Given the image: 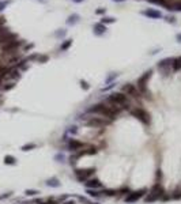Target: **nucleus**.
<instances>
[{"label":"nucleus","mask_w":181,"mask_h":204,"mask_svg":"<svg viewBox=\"0 0 181 204\" xmlns=\"http://www.w3.org/2000/svg\"><path fill=\"white\" fill-rule=\"evenodd\" d=\"M121 109L119 106L113 105V103H105V102H100V103H95L91 108L87 109V113H93V114H100L103 118H108V120H116L119 117Z\"/></svg>","instance_id":"f257e3e1"},{"label":"nucleus","mask_w":181,"mask_h":204,"mask_svg":"<svg viewBox=\"0 0 181 204\" xmlns=\"http://www.w3.org/2000/svg\"><path fill=\"white\" fill-rule=\"evenodd\" d=\"M108 102L119 106L120 109H129L131 110V103H129L128 97L124 92H110L108 95Z\"/></svg>","instance_id":"f03ea898"},{"label":"nucleus","mask_w":181,"mask_h":204,"mask_svg":"<svg viewBox=\"0 0 181 204\" xmlns=\"http://www.w3.org/2000/svg\"><path fill=\"white\" fill-rule=\"evenodd\" d=\"M165 189L162 188L161 182H155L154 186L150 189V192L147 193V196L144 197L146 203H152V201H157V200H161L162 196L165 194Z\"/></svg>","instance_id":"7ed1b4c3"},{"label":"nucleus","mask_w":181,"mask_h":204,"mask_svg":"<svg viewBox=\"0 0 181 204\" xmlns=\"http://www.w3.org/2000/svg\"><path fill=\"white\" fill-rule=\"evenodd\" d=\"M129 113H131L132 117H135L136 120H139L143 125H147V127L151 125V116H150V113L147 112V110H144L143 108H133V109L129 110Z\"/></svg>","instance_id":"20e7f679"},{"label":"nucleus","mask_w":181,"mask_h":204,"mask_svg":"<svg viewBox=\"0 0 181 204\" xmlns=\"http://www.w3.org/2000/svg\"><path fill=\"white\" fill-rule=\"evenodd\" d=\"M151 75H152V70L146 71L142 76L138 79V86H136L138 90L140 91V94H144V97H147V98H151L150 92L147 91V83H149V79L151 78Z\"/></svg>","instance_id":"39448f33"},{"label":"nucleus","mask_w":181,"mask_h":204,"mask_svg":"<svg viewBox=\"0 0 181 204\" xmlns=\"http://www.w3.org/2000/svg\"><path fill=\"white\" fill-rule=\"evenodd\" d=\"M95 167H87V169H75L74 170V174L76 177L78 181L81 182H84L87 181L89 178H91L94 174H95Z\"/></svg>","instance_id":"423d86ee"},{"label":"nucleus","mask_w":181,"mask_h":204,"mask_svg":"<svg viewBox=\"0 0 181 204\" xmlns=\"http://www.w3.org/2000/svg\"><path fill=\"white\" fill-rule=\"evenodd\" d=\"M83 124L90 128H102L109 124V120H106L103 117H94V116H91V117H87L84 120Z\"/></svg>","instance_id":"0eeeda50"},{"label":"nucleus","mask_w":181,"mask_h":204,"mask_svg":"<svg viewBox=\"0 0 181 204\" xmlns=\"http://www.w3.org/2000/svg\"><path fill=\"white\" fill-rule=\"evenodd\" d=\"M98 153V148L97 147H89V148H86V150H81V151H78V153H75L74 155L70 156V163H75L78 162V159L81 158V156L83 155H95V154Z\"/></svg>","instance_id":"6e6552de"},{"label":"nucleus","mask_w":181,"mask_h":204,"mask_svg":"<svg viewBox=\"0 0 181 204\" xmlns=\"http://www.w3.org/2000/svg\"><path fill=\"white\" fill-rule=\"evenodd\" d=\"M123 92L127 97H132V98H140V95H142L138 87L132 83H125L123 86Z\"/></svg>","instance_id":"1a4fd4ad"},{"label":"nucleus","mask_w":181,"mask_h":204,"mask_svg":"<svg viewBox=\"0 0 181 204\" xmlns=\"http://www.w3.org/2000/svg\"><path fill=\"white\" fill-rule=\"evenodd\" d=\"M147 192V189H139V191H133V192H129L128 194L125 196V203L127 204H131V203H136L138 200L143 197Z\"/></svg>","instance_id":"9d476101"},{"label":"nucleus","mask_w":181,"mask_h":204,"mask_svg":"<svg viewBox=\"0 0 181 204\" xmlns=\"http://www.w3.org/2000/svg\"><path fill=\"white\" fill-rule=\"evenodd\" d=\"M67 147H68V150L72 151V153H78V151L83 150L84 147H86V144H84L83 142H81V140H78V139H74V137H72V139L68 140Z\"/></svg>","instance_id":"9b49d317"},{"label":"nucleus","mask_w":181,"mask_h":204,"mask_svg":"<svg viewBox=\"0 0 181 204\" xmlns=\"http://www.w3.org/2000/svg\"><path fill=\"white\" fill-rule=\"evenodd\" d=\"M22 42L23 41H19V40L11 41V42H8V44L3 45V46H1V51H3L4 53H12V52H15L16 49H18L21 45H22Z\"/></svg>","instance_id":"f8f14e48"},{"label":"nucleus","mask_w":181,"mask_h":204,"mask_svg":"<svg viewBox=\"0 0 181 204\" xmlns=\"http://www.w3.org/2000/svg\"><path fill=\"white\" fill-rule=\"evenodd\" d=\"M84 186L87 189H100L102 188V182L98 178H89L87 181H84Z\"/></svg>","instance_id":"ddd939ff"},{"label":"nucleus","mask_w":181,"mask_h":204,"mask_svg":"<svg viewBox=\"0 0 181 204\" xmlns=\"http://www.w3.org/2000/svg\"><path fill=\"white\" fill-rule=\"evenodd\" d=\"M143 14H144L146 16L151 18V19H159V18H162L161 11H158V10H152V8H149V10L143 11Z\"/></svg>","instance_id":"4468645a"},{"label":"nucleus","mask_w":181,"mask_h":204,"mask_svg":"<svg viewBox=\"0 0 181 204\" xmlns=\"http://www.w3.org/2000/svg\"><path fill=\"white\" fill-rule=\"evenodd\" d=\"M106 32V26L103 25V23H95L94 25V33L97 35H100V34H103V33Z\"/></svg>","instance_id":"2eb2a0df"},{"label":"nucleus","mask_w":181,"mask_h":204,"mask_svg":"<svg viewBox=\"0 0 181 204\" xmlns=\"http://www.w3.org/2000/svg\"><path fill=\"white\" fill-rule=\"evenodd\" d=\"M171 61H173V59H163L162 61H159L158 63V68L159 70H165L166 67H170Z\"/></svg>","instance_id":"dca6fc26"},{"label":"nucleus","mask_w":181,"mask_h":204,"mask_svg":"<svg viewBox=\"0 0 181 204\" xmlns=\"http://www.w3.org/2000/svg\"><path fill=\"white\" fill-rule=\"evenodd\" d=\"M4 165H8V166H12V165H16V158L12 155H6L4 156Z\"/></svg>","instance_id":"f3484780"},{"label":"nucleus","mask_w":181,"mask_h":204,"mask_svg":"<svg viewBox=\"0 0 181 204\" xmlns=\"http://www.w3.org/2000/svg\"><path fill=\"white\" fill-rule=\"evenodd\" d=\"M100 193H101V196H108V197H112V196H116V194H117V191H114V189H102Z\"/></svg>","instance_id":"a211bd4d"},{"label":"nucleus","mask_w":181,"mask_h":204,"mask_svg":"<svg viewBox=\"0 0 181 204\" xmlns=\"http://www.w3.org/2000/svg\"><path fill=\"white\" fill-rule=\"evenodd\" d=\"M46 185H48V186H53V188H57L59 185H60V182H59V180L56 178V177H52V178L46 180Z\"/></svg>","instance_id":"6ab92c4d"},{"label":"nucleus","mask_w":181,"mask_h":204,"mask_svg":"<svg viewBox=\"0 0 181 204\" xmlns=\"http://www.w3.org/2000/svg\"><path fill=\"white\" fill-rule=\"evenodd\" d=\"M79 18H81V16L78 15V14H72V15L67 19V23H68V25H75V23L79 21Z\"/></svg>","instance_id":"aec40b11"},{"label":"nucleus","mask_w":181,"mask_h":204,"mask_svg":"<svg viewBox=\"0 0 181 204\" xmlns=\"http://www.w3.org/2000/svg\"><path fill=\"white\" fill-rule=\"evenodd\" d=\"M171 67H173V71H178L181 68V60L180 57L178 59H173V61H171Z\"/></svg>","instance_id":"412c9836"},{"label":"nucleus","mask_w":181,"mask_h":204,"mask_svg":"<svg viewBox=\"0 0 181 204\" xmlns=\"http://www.w3.org/2000/svg\"><path fill=\"white\" fill-rule=\"evenodd\" d=\"M8 78H11V79H19L21 78V73L18 70H10V73L7 75Z\"/></svg>","instance_id":"4be33fe9"},{"label":"nucleus","mask_w":181,"mask_h":204,"mask_svg":"<svg viewBox=\"0 0 181 204\" xmlns=\"http://www.w3.org/2000/svg\"><path fill=\"white\" fill-rule=\"evenodd\" d=\"M114 22H116V18H113V16H103L101 19V23H103V25H109V23H114Z\"/></svg>","instance_id":"5701e85b"},{"label":"nucleus","mask_w":181,"mask_h":204,"mask_svg":"<svg viewBox=\"0 0 181 204\" xmlns=\"http://www.w3.org/2000/svg\"><path fill=\"white\" fill-rule=\"evenodd\" d=\"M34 148H37L36 143H27V144H23L21 150L22 151H30V150H34Z\"/></svg>","instance_id":"b1692460"},{"label":"nucleus","mask_w":181,"mask_h":204,"mask_svg":"<svg viewBox=\"0 0 181 204\" xmlns=\"http://www.w3.org/2000/svg\"><path fill=\"white\" fill-rule=\"evenodd\" d=\"M71 45H72V40H65V41L62 44V46H60V49H62V51H67V49L70 48Z\"/></svg>","instance_id":"393cba45"},{"label":"nucleus","mask_w":181,"mask_h":204,"mask_svg":"<svg viewBox=\"0 0 181 204\" xmlns=\"http://www.w3.org/2000/svg\"><path fill=\"white\" fill-rule=\"evenodd\" d=\"M87 194L91 196V197H100L101 193L97 191V189H87Z\"/></svg>","instance_id":"a878e982"},{"label":"nucleus","mask_w":181,"mask_h":204,"mask_svg":"<svg viewBox=\"0 0 181 204\" xmlns=\"http://www.w3.org/2000/svg\"><path fill=\"white\" fill-rule=\"evenodd\" d=\"M40 191H37V189H26L25 191V194L26 196H36V194H38Z\"/></svg>","instance_id":"bb28decb"},{"label":"nucleus","mask_w":181,"mask_h":204,"mask_svg":"<svg viewBox=\"0 0 181 204\" xmlns=\"http://www.w3.org/2000/svg\"><path fill=\"white\" fill-rule=\"evenodd\" d=\"M48 56H46V54H38V59H37V61H38V63H46V61H48Z\"/></svg>","instance_id":"cd10ccee"},{"label":"nucleus","mask_w":181,"mask_h":204,"mask_svg":"<svg viewBox=\"0 0 181 204\" xmlns=\"http://www.w3.org/2000/svg\"><path fill=\"white\" fill-rule=\"evenodd\" d=\"M14 87H15V82H10V83H7L6 86H3V90L4 91H8V90L14 89Z\"/></svg>","instance_id":"c85d7f7f"},{"label":"nucleus","mask_w":181,"mask_h":204,"mask_svg":"<svg viewBox=\"0 0 181 204\" xmlns=\"http://www.w3.org/2000/svg\"><path fill=\"white\" fill-rule=\"evenodd\" d=\"M150 3H154V4H158V6H165L168 0H149Z\"/></svg>","instance_id":"c756f323"},{"label":"nucleus","mask_w":181,"mask_h":204,"mask_svg":"<svg viewBox=\"0 0 181 204\" xmlns=\"http://www.w3.org/2000/svg\"><path fill=\"white\" fill-rule=\"evenodd\" d=\"M10 4V0H4V1H0V11H3L7 6Z\"/></svg>","instance_id":"7c9ffc66"},{"label":"nucleus","mask_w":181,"mask_h":204,"mask_svg":"<svg viewBox=\"0 0 181 204\" xmlns=\"http://www.w3.org/2000/svg\"><path fill=\"white\" fill-rule=\"evenodd\" d=\"M81 87L83 90H89V89H90V86H89V83L86 82V80H81Z\"/></svg>","instance_id":"2f4dec72"},{"label":"nucleus","mask_w":181,"mask_h":204,"mask_svg":"<svg viewBox=\"0 0 181 204\" xmlns=\"http://www.w3.org/2000/svg\"><path fill=\"white\" fill-rule=\"evenodd\" d=\"M38 204H59L56 200H53V199H49L48 201H38Z\"/></svg>","instance_id":"473e14b6"},{"label":"nucleus","mask_w":181,"mask_h":204,"mask_svg":"<svg viewBox=\"0 0 181 204\" xmlns=\"http://www.w3.org/2000/svg\"><path fill=\"white\" fill-rule=\"evenodd\" d=\"M7 33H8V29L4 27V26H1V27H0V37H3V35L7 34Z\"/></svg>","instance_id":"72a5a7b5"},{"label":"nucleus","mask_w":181,"mask_h":204,"mask_svg":"<svg viewBox=\"0 0 181 204\" xmlns=\"http://www.w3.org/2000/svg\"><path fill=\"white\" fill-rule=\"evenodd\" d=\"M11 192H8V193H4V194H0V200H3V199H8V197H11Z\"/></svg>","instance_id":"f704fd0d"},{"label":"nucleus","mask_w":181,"mask_h":204,"mask_svg":"<svg viewBox=\"0 0 181 204\" xmlns=\"http://www.w3.org/2000/svg\"><path fill=\"white\" fill-rule=\"evenodd\" d=\"M114 84H116V83H110L109 86H106V87H102V90H101V91H108V90H110V89H112V87H114Z\"/></svg>","instance_id":"c9c22d12"},{"label":"nucleus","mask_w":181,"mask_h":204,"mask_svg":"<svg viewBox=\"0 0 181 204\" xmlns=\"http://www.w3.org/2000/svg\"><path fill=\"white\" fill-rule=\"evenodd\" d=\"M106 12V8H98L97 11H95V14H98V15H101V14H105Z\"/></svg>","instance_id":"e433bc0d"},{"label":"nucleus","mask_w":181,"mask_h":204,"mask_svg":"<svg viewBox=\"0 0 181 204\" xmlns=\"http://www.w3.org/2000/svg\"><path fill=\"white\" fill-rule=\"evenodd\" d=\"M166 21H168V22L174 23L176 22V18H174V16H166Z\"/></svg>","instance_id":"4c0bfd02"},{"label":"nucleus","mask_w":181,"mask_h":204,"mask_svg":"<svg viewBox=\"0 0 181 204\" xmlns=\"http://www.w3.org/2000/svg\"><path fill=\"white\" fill-rule=\"evenodd\" d=\"M4 23H6V18H4V16H0V27H1Z\"/></svg>","instance_id":"58836bf2"},{"label":"nucleus","mask_w":181,"mask_h":204,"mask_svg":"<svg viewBox=\"0 0 181 204\" xmlns=\"http://www.w3.org/2000/svg\"><path fill=\"white\" fill-rule=\"evenodd\" d=\"M62 204H75V201L74 200H65L64 203H62Z\"/></svg>","instance_id":"ea45409f"},{"label":"nucleus","mask_w":181,"mask_h":204,"mask_svg":"<svg viewBox=\"0 0 181 204\" xmlns=\"http://www.w3.org/2000/svg\"><path fill=\"white\" fill-rule=\"evenodd\" d=\"M176 40H177L178 42H181V33H180V34H177V35H176Z\"/></svg>","instance_id":"a19ab883"},{"label":"nucleus","mask_w":181,"mask_h":204,"mask_svg":"<svg viewBox=\"0 0 181 204\" xmlns=\"http://www.w3.org/2000/svg\"><path fill=\"white\" fill-rule=\"evenodd\" d=\"M72 1H75V3H82L83 0H72Z\"/></svg>","instance_id":"79ce46f5"},{"label":"nucleus","mask_w":181,"mask_h":204,"mask_svg":"<svg viewBox=\"0 0 181 204\" xmlns=\"http://www.w3.org/2000/svg\"><path fill=\"white\" fill-rule=\"evenodd\" d=\"M113 1H124V0H113Z\"/></svg>","instance_id":"37998d69"},{"label":"nucleus","mask_w":181,"mask_h":204,"mask_svg":"<svg viewBox=\"0 0 181 204\" xmlns=\"http://www.w3.org/2000/svg\"><path fill=\"white\" fill-rule=\"evenodd\" d=\"M94 204H100V203H94Z\"/></svg>","instance_id":"c03bdc74"},{"label":"nucleus","mask_w":181,"mask_h":204,"mask_svg":"<svg viewBox=\"0 0 181 204\" xmlns=\"http://www.w3.org/2000/svg\"><path fill=\"white\" fill-rule=\"evenodd\" d=\"M180 60H181V57H180Z\"/></svg>","instance_id":"a18cd8bd"},{"label":"nucleus","mask_w":181,"mask_h":204,"mask_svg":"<svg viewBox=\"0 0 181 204\" xmlns=\"http://www.w3.org/2000/svg\"><path fill=\"white\" fill-rule=\"evenodd\" d=\"M0 97H1V95H0Z\"/></svg>","instance_id":"49530a36"}]
</instances>
